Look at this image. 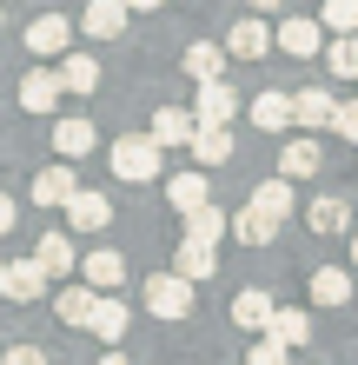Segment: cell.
Wrapping results in <instances>:
<instances>
[{"label":"cell","instance_id":"30bf717a","mask_svg":"<svg viewBox=\"0 0 358 365\" xmlns=\"http://www.w3.org/2000/svg\"><path fill=\"white\" fill-rule=\"evenodd\" d=\"M67 40H73V27H67V14H40L33 27H27V47H33L40 60H53V53H67Z\"/></svg>","mask_w":358,"mask_h":365},{"label":"cell","instance_id":"74e56055","mask_svg":"<svg viewBox=\"0 0 358 365\" xmlns=\"http://www.w3.org/2000/svg\"><path fill=\"white\" fill-rule=\"evenodd\" d=\"M14 220H20V206H14V192H0V232H14Z\"/></svg>","mask_w":358,"mask_h":365},{"label":"cell","instance_id":"ffe728a7","mask_svg":"<svg viewBox=\"0 0 358 365\" xmlns=\"http://www.w3.org/2000/svg\"><path fill=\"white\" fill-rule=\"evenodd\" d=\"M265 339H279V346H305V339H312V319H305L299 306H272Z\"/></svg>","mask_w":358,"mask_h":365},{"label":"cell","instance_id":"836d02e7","mask_svg":"<svg viewBox=\"0 0 358 365\" xmlns=\"http://www.w3.org/2000/svg\"><path fill=\"white\" fill-rule=\"evenodd\" d=\"M332 80H358V40L352 34L332 40Z\"/></svg>","mask_w":358,"mask_h":365},{"label":"cell","instance_id":"484cf974","mask_svg":"<svg viewBox=\"0 0 358 365\" xmlns=\"http://www.w3.org/2000/svg\"><path fill=\"white\" fill-rule=\"evenodd\" d=\"M319 160H325V153H319V140H285V146H279V173H285V180L319 173Z\"/></svg>","mask_w":358,"mask_h":365},{"label":"cell","instance_id":"9a60e30c","mask_svg":"<svg viewBox=\"0 0 358 365\" xmlns=\"http://www.w3.org/2000/svg\"><path fill=\"white\" fill-rule=\"evenodd\" d=\"M0 292H7V299H40V292H47V272L33 266V252L14 259V266H0Z\"/></svg>","mask_w":358,"mask_h":365},{"label":"cell","instance_id":"277c9868","mask_svg":"<svg viewBox=\"0 0 358 365\" xmlns=\"http://www.w3.org/2000/svg\"><path fill=\"white\" fill-rule=\"evenodd\" d=\"M126 326H133V306H120V292H100L93 299V319H87V332L100 339V346H120Z\"/></svg>","mask_w":358,"mask_h":365},{"label":"cell","instance_id":"f546056e","mask_svg":"<svg viewBox=\"0 0 358 365\" xmlns=\"http://www.w3.org/2000/svg\"><path fill=\"white\" fill-rule=\"evenodd\" d=\"M186 240H206V246H219V240H226V212L199 200L193 212H186Z\"/></svg>","mask_w":358,"mask_h":365},{"label":"cell","instance_id":"8fae6325","mask_svg":"<svg viewBox=\"0 0 358 365\" xmlns=\"http://www.w3.org/2000/svg\"><path fill=\"white\" fill-rule=\"evenodd\" d=\"M186 146H193L199 166H226V160H233V126H206V120H199Z\"/></svg>","mask_w":358,"mask_h":365},{"label":"cell","instance_id":"d4e9b609","mask_svg":"<svg viewBox=\"0 0 358 365\" xmlns=\"http://www.w3.org/2000/svg\"><path fill=\"white\" fill-rule=\"evenodd\" d=\"M60 87L67 93H93L100 87V60L93 53H60Z\"/></svg>","mask_w":358,"mask_h":365},{"label":"cell","instance_id":"4fadbf2b","mask_svg":"<svg viewBox=\"0 0 358 365\" xmlns=\"http://www.w3.org/2000/svg\"><path fill=\"white\" fill-rule=\"evenodd\" d=\"M60 93L67 87H60V73H47V67H33L27 80H20V106H27V113H53Z\"/></svg>","mask_w":358,"mask_h":365},{"label":"cell","instance_id":"52a82bcc","mask_svg":"<svg viewBox=\"0 0 358 365\" xmlns=\"http://www.w3.org/2000/svg\"><path fill=\"white\" fill-rule=\"evenodd\" d=\"M107 220H113V206L100 200V192H87V186L67 192V226H73V232H100Z\"/></svg>","mask_w":358,"mask_h":365},{"label":"cell","instance_id":"e0dca14e","mask_svg":"<svg viewBox=\"0 0 358 365\" xmlns=\"http://www.w3.org/2000/svg\"><path fill=\"white\" fill-rule=\"evenodd\" d=\"M73 259H80V252H73L67 232H47V240L33 246V266L47 272V279H67V272H73Z\"/></svg>","mask_w":358,"mask_h":365},{"label":"cell","instance_id":"8992f818","mask_svg":"<svg viewBox=\"0 0 358 365\" xmlns=\"http://www.w3.org/2000/svg\"><path fill=\"white\" fill-rule=\"evenodd\" d=\"M93 146H100L93 120H80V113H73V120H60V126H53V153H60V160H73V166H80Z\"/></svg>","mask_w":358,"mask_h":365},{"label":"cell","instance_id":"ab89813d","mask_svg":"<svg viewBox=\"0 0 358 365\" xmlns=\"http://www.w3.org/2000/svg\"><path fill=\"white\" fill-rule=\"evenodd\" d=\"M153 7H166V0H126V14H153Z\"/></svg>","mask_w":358,"mask_h":365},{"label":"cell","instance_id":"44dd1931","mask_svg":"<svg viewBox=\"0 0 358 365\" xmlns=\"http://www.w3.org/2000/svg\"><path fill=\"white\" fill-rule=\"evenodd\" d=\"M252 126H259V133H285V126H292V93H279V87L259 93V100H252Z\"/></svg>","mask_w":358,"mask_h":365},{"label":"cell","instance_id":"2e32d148","mask_svg":"<svg viewBox=\"0 0 358 365\" xmlns=\"http://www.w3.org/2000/svg\"><path fill=\"white\" fill-rule=\"evenodd\" d=\"M193 106H159V113H153V126H146V133H153L159 146H186V140H193Z\"/></svg>","mask_w":358,"mask_h":365},{"label":"cell","instance_id":"8d00e7d4","mask_svg":"<svg viewBox=\"0 0 358 365\" xmlns=\"http://www.w3.org/2000/svg\"><path fill=\"white\" fill-rule=\"evenodd\" d=\"M0 365H47V352H40V346H7Z\"/></svg>","mask_w":358,"mask_h":365},{"label":"cell","instance_id":"f1b7e54d","mask_svg":"<svg viewBox=\"0 0 358 365\" xmlns=\"http://www.w3.org/2000/svg\"><path fill=\"white\" fill-rule=\"evenodd\" d=\"M305 220H312V232H345V226H352V206L339 200V192H325V200L305 206Z\"/></svg>","mask_w":358,"mask_h":365},{"label":"cell","instance_id":"d6986e66","mask_svg":"<svg viewBox=\"0 0 358 365\" xmlns=\"http://www.w3.org/2000/svg\"><path fill=\"white\" fill-rule=\"evenodd\" d=\"M93 286H60L53 292V319H60V326H87V319H93Z\"/></svg>","mask_w":358,"mask_h":365},{"label":"cell","instance_id":"5b68a950","mask_svg":"<svg viewBox=\"0 0 358 365\" xmlns=\"http://www.w3.org/2000/svg\"><path fill=\"white\" fill-rule=\"evenodd\" d=\"M292 200H299V192H292V180L279 173V180H259V186H252V200H246V206H252V212H265L272 226H285V220H292Z\"/></svg>","mask_w":358,"mask_h":365},{"label":"cell","instance_id":"60d3db41","mask_svg":"<svg viewBox=\"0 0 358 365\" xmlns=\"http://www.w3.org/2000/svg\"><path fill=\"white\" fill-rule=\"evenodd\" d=\"M100 365H126V359H120V346H113V352H107V359H100Z\"/></svg>","mask_w":358,"mask_h":365},{"label":"cell","instance_id":"603a6c76","mask_svg":"<svg viewBox=\"0 0 358 365\" xmlns=\"http://www.w3.org/2000/svg\"><path fill=\"white\" fill-rule=\"evenodd\" d=\"M332 100H339L332 87H299V93H292V120H299V126H325L332 120Z\"/></svg>","mask_w":358,"mask_h":365},{"label":"cell","instance_id":"d6a6232c","mask_svg":"<svg viewBox=\"0 0 358 365\" xmlns=\"http://www.w3.org/2000/svg\"><path fill=\"white\" fill-rule=\"evenodd\" d=\"M319 27H332V34H358V0H325Z\"/></svg>","mask_w":358,"mask_h":365},{"label":"cell","instance_id":"b9f144b4","mask_svg":"<svg viewBox=\"0 0 358 365\" xmlns=\"http://www.w3.org/2000/svg\"><path fill=\"white\" fill-rule=\"evenodd\" d=\"M352 259H358V232H352Z\"/></svg>","mask_w":358,"mask_h":365},{"label":"cell","instance_id":"7402d4cb","mask_svg":"<svg viewBox=\"0 0 358 365\" xmlns=\"http://www.w3.org/2000/svg\"><path fill=\"white\" fill-rule=\"evenodd\" d=\"M272 306H279V299H272V292H259V286H246V292L233 299V326H246V332H265V319H272Z\"/></svg>","mask_w":358,"mask_h":365},{"label":"cell","instance_id":"1f68e13d","mask_svg":"<svg viewBox=\"0 0 358 365\" xmlns=\"http://www.w3.org/2000/svg\"><path fill=\"white\" fill-rule=\"evenodd\" d=\"M226 67V53L213 47V40H199V47H186V73H193V80H213Z\"/></svg>","mask_w":358,"mask_h":365},{"label":"cell","instance_id":"ba28073f","mask_svg":"<svg viewBox=\"0 0 358 365\" xmlns=\"http://www.w3.org/2000/svg\"><path fill=\"white\" fill-rule=\"evenodd\" d=\"M80 27H87V40H120L126 34V0H87Z\"/></svg>","mask_w":358,"mask_h":365},{"label":"cell","instance_id":"cb8c5ba5","mask_svg":"<svg viewBox=\"0 0 358 365\" xmlns=\"http://www.w3.org/2000/svg\"><path fill=\"white\" fill-rule=\"evenodd\" d=\"M213 266H219V259H213V246H206V240H179V246H173V272L193 279V286H199Z\"/></svg>","mask_w":358,"mask_h":365},{"label":"cell","instance_id":"6da1fadb","mask_svg":"<svg viewBox=\"0 0 358 365\" xmlns=\"http://www.w3.org/2000/svg\"><path fill=\"white\" fill-rule=\"evenodd\" d=\"M159 160H166V146L153 140V133H120V146H113V173L120 180H159Z\"/></svg>","mask_w":358,"mask_h":365},{"label":"cell","instance_id":"f35d334b","mask_svg":"<svg viewBox=\"0 0 358 365\" xmlns=\"http://www.w3.org/2000/svg\"><path fill=\"white\" fill-rule=\"evenodd\" d=\"M246 7H252V14H279L285 0H246Z\"/></svg>","mask_w":358,"mask_h":365},{"label":"cell","instance_id":"4316f807","mask_svg":"<svg viewBox=\"0 0 358 365\" xmlns=\"http://www.w3.org/2000/svg\"><path fill=\"white\" fill-rule=\"evenodd\" d=\"M312 306H352V272L319 266V272H312Z\"/></svg>","mask_w":358,"mask_h":365},{"label":"cell","instance_id":"7a4b0ae2","mask_svg":"<svg viewBox=\"0 0 358 365\" xmlns=\"http://www.w3.org/2000/svg\"><path fill=\"white\" fill-rule=\"evenodd\" d=\"M146 312H153V319H186V312H193V279L153 272V279H146Z\"/></svg>","mask_w":358,"mask_h":365},{"label":"cell","instance_id":"ac0fdd59","mask_svg":"<svg viewBox=\"0 0 358 365\" xmlns=\"http://www.w3.org/2000/svg\"><path fill=\"white\" fill-rule=\"evenodd\" d=\"M80 266H87V286L93 292H120L126 286V252H87Z\"/></svg>","mask_w":358,"mask_h":365},{"label":"cell","instance_id":"d590c367","mask_svg":"<svg viewBox=\"0 0 358 365\" xmlns=\"http://www.w3.org/2000/svg\"><path fill=\"white\" fill-rule=\"evenodd\" d=\"M246 365H292V346H279V339H259V346L246 352Z\"/></svg>","mask_w":358,"mask_h":365},{"label":"cell","instance_id":"9c48e42d","mask_svg":"<svg viewBox=\"0 0 358 365\" xmlns=\"http://www.w3.org/2000/svg\"><path fill=\"white\" fill-rule=\"evenodd\" d=\"M272 40H279L292 60H312V53L325 47V27H319V20H279V34H272Z\"/></svg>","mask_w":358,"mask_h":365},{"label":"cell","instance_id":"83f0119b","mask_svg":"<svg viewBox=\"0 0 358 365\" xmlns=\"http://www.w3.org/2000/svg\"><path fill=\"white\" fill-rule=\"evenodd\" d=\"M226 232H233V240H246V246H272V240H279V226H272L265 212H252V206H239L233 220H226Z\"/></svg>","mask_w":358,"mask_h":365},{"label":"cell","instance_id":"3957f363","mask_svg":"<svg viewBox=\"0 0 358 365\" xmlns=\"http://www.w3.org/2000/svg\"><path fill=\"white\" fill-rule=\"evenodd\" d=\"M233 113H239V93L226 87L219 73H213V80H199V93H193V120H206V126H233Z\"/></svg>","mask_w":358,"mask_h":365},{"label":"cell","instance_id":"e575fe53","mask_svg":"<svg viewBox=\"0 0 358 365\" xmlns=\"http://www.w3.org/2000/svg\"><path fill=\"white\" fill-rule=\"evenodd\" d=\"M325 126H332L339 140H352V146H358V100H332V120H325Z\"/></svg>","mask_w":358,"mask_h":365},{"label":"cell","instance_id":"7c38bea8","mask_svg":"<svg viewBox=\"0 0 358 365\" xmlns=\"http://www.w3.org/2000/svg\"><path fill=\"white\" fill-rule=\"evenodd\" d=\"M73 160H60V166H40L33 173V206H67V192H73Z\"/></svg>","mask_w":358,"mask_h":365},{"label":"cell","instance_id":"4dcf8cb0","mask_svg":"<svg viewBox=\"0 0 358 365\" xmlns=\"http://www.w3.org/2000/svg\"><path fill=\"white\" fill-rule=\"evenodd\" d=\"M166 200H173V212H193L206 200V173H173V186H166Z\"/></svg>","mask_w":358,"mask_h":365},{"label":"cell","instance_id":"5bb4252c","mask_svg":"<svg viewBox=\"0 0 358 365\" xmlns=\"http://www.w3.org/2000/svg\"><path fill=\"white\" fill-rule=\"evenodd\" d=\"M226 53H233V60H265V53H272L265 20H259V14H252V20H239V27L226 34Z\"/></svg>","mask_w":358,"mask_h":365}]
</instances>
